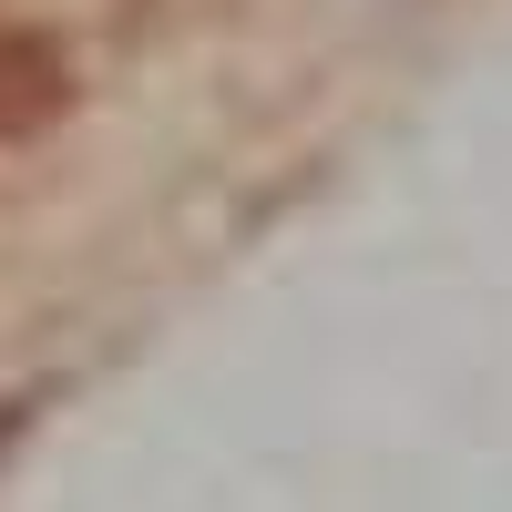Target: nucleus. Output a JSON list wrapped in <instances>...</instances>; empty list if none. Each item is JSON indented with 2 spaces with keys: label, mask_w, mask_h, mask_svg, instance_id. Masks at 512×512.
I'll use <instances>...</instances> for the list:
<instances>
[{
  "label": "nucleus",
  "mask_w": 512,
  "mask_h": 512,
  "mask_svg": "<svg viewBox=\"0 0 512 512\" xmlns=\"http://www.w3.org/2000/svg\"><path fill=\"white\" fill-rule=\"evenodd\" d=\"M62 113V62H52V41H31L0 21V134H31V123H52Z\"/></svg>",
  "instance_id": "f257e3e1"
}]
</instances>
